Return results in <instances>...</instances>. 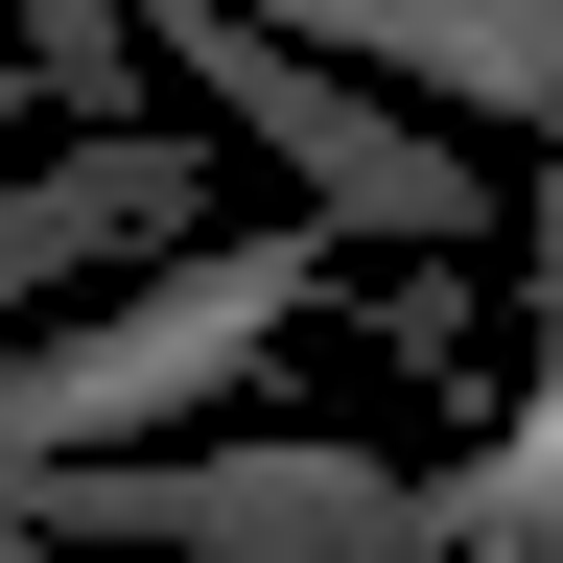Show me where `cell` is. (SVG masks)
<instances>
[{
	"label": "cell",
	"mask_w": 563,
	"mask_h": 563,
	"mask_svg": "<svg viewBox=\"0 0 563 563\" xmlns=\"http://www.w3.org/2000/svg\"><path fill=\"white\" fill-rule=\"evenodd\" d=\"M118 24L165 47V95H188L211 141L306 165L329 235H399V258H493V235H517V188L470 165V118H422V95H376V70H329V47L235 24V0H118Z\"/></svg>",
	"instance_id": "cell-1"
},
{
	"label": "cell",
	"mask_w": 563,
	"mask_h": 563,
	"mask_svg": "<svg viewBox=\"0 0 563 563\" xmlns=\"http://www.w3.org/2000/svg\"><path fill=\"white\" fill-rule=\"evenodd\" d=\"M0 517H47L95 563H422V470H376V446H70Z\"/></svg>",
	"instance_id": "cell-2"
},
{
	"label": "cell",
	"mask_w": 563,
	"mask_h": 563,
	"mask_svg": "<svg viewBox=\"0 0 563 563\" xmlns=\"http://www.w3.org/2000/svg\"><path fill=\"white\" fill-rule=\"evenodd\" d=\"M235 24L376 70V95H422V118H563V0H235Z\"/></svg>",
	"instance_id": "cell-3"
},
{
	"label": "cell",
	"mask_w": 563,
	"mask_h": 563,
	"mask_svg": "<svg viewBox=\"0 0 563 563\" xmlns=\"http://www.w3.org/2000/svg\"><path fill=\"white\" fill-rule=\"evenodd\" d=\"M24 95L47 118H141V24L118 0H24Z\"/></svg>",
	"instance_id": "cell-4"
},
{
	"label": "cell",
	"mask_w": 563,
	"mask_h": 563,
	"mask_svg": "<svg viewBox=\"0 0 563 563\" xmlns=\"http://www.w3.org/2000/svg\"><path fill=\"white\" fill-rule=\"evenodd\" d=\"M517 282H540V352H563V118H540V188H517Z\"/></svg>",
	"instance_id": "cell-5"
},
{
	"label": "cell",
	"mask_w": 563,
	"mask_h": 563,
	"mask_svg": "<svg viewBox=\"0 0 563 563\" xmlns=\"http://www.w3.org/2000/svg\"><path fill=\"white\" fill-rule=\"evenodd\" d=\"M0 563H95V540H47V517H0Z\"/></svg>",
	"instance_id": "cell-6"
}]
</instances>
